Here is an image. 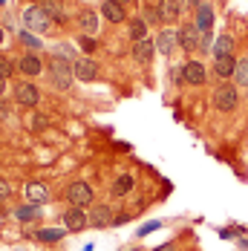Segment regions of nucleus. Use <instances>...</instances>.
I'll use <instances>...</instances> for the list:
<instances>
[{
	"label": "nucleus",
	"mask_w": 248,
	"mask_h": 251,
	"mask_svg": "<svg viewBox=\"0 0 248 251\" xmlns=\"http://www.w3.org/2000/svg\"><path fill=\"white\" fill-rule=\"evenodd\" d=\"M47 70H50V81H52L55 90H70L73 87L75 73H73V64L67 58H52Z\"/></svg>",
	"instance_id": "nucleus-1"
},
{
	"label": "nucleus",
	"mask_w": 248,
	"mask_h": 251,
	"mask_svg": "<svg viewBox=\"0 0 248 251\" xmlns=\"http://www.w3.org/2000/svg\"><path fill=\"white\" fill-rule=\"evenodd\" d=\"M214 107L220 110V113H231V110H237V104H240V87L237 84H231V81H223L217 90H214Z\"/></svg>",
	"instance_id": "nucleus-2"
},
{
	"label": "nucleus",
	"mask_w": 248,
	"mask_h": 251,
	"mask_svg": "<svg viewBox=\"0 0 248 251\" xmlns=\"http://www.w3.org/2000/svg\"><path fill=\"white\" fill-rule=\"evenodd\" d=\"M93 200H96V194H93V185H90V182H84V179L70 182V188H67V202H70L73 208H87V205H93Z\"/></svg>",
	"instance_id": "nucleus-3"
},
{
	"label": "nucleus",
	"mask_w": 248,
	"mask_h": 251,
	"mask_svg": "<svg viewBox=\"0 0 248 251\" xmlns=\"http://www.w3.org/2000/svg\"><path fill=\"white\" fill-rule=\"evenodd\" d=\"M21 21H24V26H26V32H47L50 29V15L44 12V6H26L24 9V15H21Z\"/></svg>",
	"instance_id": "nucleus-4"
},
{
	"label": "nucleus",
	"mask_w": 248,
	"mask_h": 251,
	"mask_svg": "<svg viewBox=\"0 0 248 251\" xmlns=\"http://www.w3.org/2000/svg\"><path fill=\"white\" fill-rule=\"evenodd\" d=\"M64 228L67 231H84V228H90V214L84 211V208H67L64 211Z\"/></svg>",
	"instance_id": "nucleus-5"
},
{
	"label": "nucleus",
	"mask_w": 248,
	"mask_h": 251,
	"mask_svg": "<svg viewBox=\"0 0 248 251\" xmlns=\"http://www.w3.org/2000/svg\"><path fill=\"white\" fill-rule=\"evenodd\" d=\"M199 41H202V32H199L194 24H182L179 26V47L188 52L199 50Z\"/></svg>",
	"instance_id": "nucleus-6"
},
{
	"label": "nucleus",
	"mask_w": 248,
	"mask_h": 251,
	"mask_svg": "<svg viewBox=\"0 0 248 251\" xmlns=\"http://www.w3.org/2000/svg\"><path fill=\"white\" fill-rule=\"evenodd\" d=\"M15 99L21 107H38V101H41V90L35 87V84H18L15 87Z\"/></svg>",
	"instance_id": "nucleus-7"
},
{
	"label": "nucleus",
	"mask_w": 248,
	"mask_h": 251,
	"mask_svg": "<svg viewBox=\"0 0 248 251\" xmlns=\"http://www.w3.org/2000/svg\"><path fill=\"white\" fill-rule=\"evenodd\" d=\"M67 234V228H38L32 223H26V237H35V240H41V243H58L61 237Z\"/></svg>",
	"instance_id": "nucleus-8"
},
{
	"label": "nucleus",
	"mask_w": 248,
	"mask_h": 251,
	"mask_svg": "<svg viewBox=\"0 0 248 251\" xmlns=\"http://www.w3.org/2000/svg\"><path fill=\"white\" fill-rule=\"evenodd\" d=\"M73 73L78 81H96V75H99V64L93 61V58H78L73 64Z\"/></svg>",
	"instance_id": "nucleus-9"
},
{
	"label": "nucleus",
	"mask_w": 248,
	"mask_h": 251,
	"mask_svg": "<svg viewBox=\"0 0 248 251\" xmlns=\"http://www.w3.org/2000/svg\"><path fill=\"white\" fill-rule=\"evenodd\" d=\"M205 78H208V70H205L202 61H188V64H185V84H191V87H202Z\"/></svg>",
	"instance_id": "nucleus-10"
},
{
	"label": "nucleus",
	"mask_w": 248,
	"mask_h": 251,
	"mask_svg": "<svg viewBox=\"0 0 248 251\" xmlns=\"http://www.w3.org/2000/svg\"><path fill=\"white\" fill-rule=\"evenodd\" d=\"M176 44H179V29H171V26L162 29L159 38H156V50H159V55H171Z\"/></svg>",
	"instance_id": "nucleus-11"
},
{
	"label": "nucleus",
	"mask_w": 248,
	"mask_h": 251,
	"mask_svg": "<svg viewBox=\"0 0 248 251\" xmlns=\"http://www.w3.org/2000/svg\"><path fill=\"white\" fill-rule=\"evenodd\" d=\"M101 15H104L110 24H124V21H127V9H124L119 0H104V3H101Z\"/></svg>",
	"instance_id": "nucleus-12"
},
{
	"label": "nucleus",
	"mask_w": 248,
	"mask_h": 251,
	"mask_svg": "<svg viewBox=\"0 0 248 251\" xmlns=\"http://www.w3.org/2000/svg\"><path fill=\"white\" fill-rule=\"evenodd\" d=\"M194 26H197L202 35H205V32H211V26H214V6H211V3H202V6H197Z\"/></svg>",
	"instance_id": "nucleus-13"
},
{
	"label": "nucleus",
	"mask_w": 248,
	"mask_h": 251,
	"mask_svg": "<svg viewBox=\"0 0 248 251\" xmlns=\"http://www.w3.org/2000/svg\"><path fill=\"white\" fill-rule=\"evenodd\" d=\"M90 226L93 228H110L113 226V205H96L90 214Z\"/></svg>",
	"instance_id": "nucleus-14"
},
{
	"label": "nucleus",
	"mask_w": 248,
	"mask_h": 251,
	"mask_svg": "<svg viewBox=\"0 0 248 251\" xmlns=\"http://www.w3.org/2000/svg\"><path fill=\"white\" fill-rule=\"evenodd\" d=\"M214 73H217L220 81L234 78V73H237V58H234V55H223V58H217V61H214Z\"/></svg>",
	"instance_id": "nucleus-15"
},
{
	"label": "nucleus",
	"mask_w": 248,
	"mask_h": 251,
	"mask_svg": "<svg viewBox=\"0 0 248 251\" xmlns=\"http://www.w3.org/2000/svg\"><path fill=\"white\" fill-rule=\"evenodd\" d=\"M156 52H159V50H156V41H150V38L139 41V44H133V58H136L139 64H150Z\"/></svg>",
	"instance_id": "nucleus-16"
},
{
	"label": "nucleus",
	"mask_w": 248,
	"mask_h": 251,
	"mask_svg": "<svg viewBox=\"0 0 248 251\" xmlns=\"http://www.w3.org/2000/svg\"><path fill=\"white\" fill-rule=\"evenodd\" d=\"M18 70H21L24 75H38V73L44 70V61H41V58H38L35 52H26L24 58L18 61Z\"/></svg>",
	"instance_id": "nucleus-17"
},
{
	"label": "nucleus",
	"mask_w": 248,
	"mask_h": 251,
	"mask_svg": "<svg viewBox=\"0 0 248 251\" xmlns=\"http://www.w3.org/2000/svg\"><path fill=\"white\" fill-rule=\"evenodd\" d=\"M159 15H162V24H176L182 15V6L176 0H159Z\"/></svg>",
	"instance_id": "nucleus-18"
},
{
	"label": "nucleus",
	"mask_w": 248,
	"mask_h": 251,
	"mask_svg": "<svg viewBox=\"0 0 248 251\" xmlns=\"http://www.w3.org/2000/svg\"><path fill=\"white\" fill-rule=\"evenodd\" d=\"M26 197H29V202H35V205H44V202L50 200V191H47L44 182H26Z\"/></svg>",
	"instance_id": "nucleus-19"
},
{
	"label": "nucleus",
	"mask_w": 248,
	"mask_h": 251,
	"mask_svg": "<svg viewBox=\"0 0 248 251\" xmlns=\"http://www.w3.org/2000/svg\"><path fill=\"white\" fill-rule=\"evenodd\" d=\"M133 188H136V179H133V174H122L116 182H113V188H110V191H113V197H127Z\"/></svg>",
	"instance_id": "nucleus-20"
},
{
	"label": "nucleus",
	"mask_w": 248,
	"mask_h": 251,
	"mask_svg": "<svg viewBox=\"0 0 248 251\" xmlns=\"http://www.w3.org/2000/svg\"><path fill=\"white\" fill-rule=\"evenodd\" d=\"M78 24H81V29H84L87 35H93V32L99 29V15H96L93 9H84V12L78 15Z\"/></svg>",
	"instance_id": "nucleus-21"
},
{
	"label": "nucleus",
	"mask_w": 248,
	"mask_h": 251,
	"mask_svg": "<svg viewBox=\"0 0 248 251\" xmlns=\"http://www.w3.org/2000/svg\"><path fill=\"white\" fill-rule=\"evenodd\" d=\"M38 217H41V205H35V202H29L24 208H15V220H21V223H32Z\"/></svg>",
	"instance_id": "nucleus-22"
},
{
	"label": "nucleus",
	"mask_w": 248,
	"mask_h": 251,
	"mask_svg": "<svg viewBox=\"0 0 248 251\" xmlns=\"http://www.w3.org/2000/svg\"><path fill=\"white\" fill-rule=\"evenodd\" d=\"M41 6H44V12L50 15L52 21H64V15H67L64 0H41Z\"/></svg>",
	"instance_id": "nucleus-23"
},
{
	"label": "nucleus",
	"mask_w": 248,
	"mask_h": 251,
	"mask_svg": "<svg viewBox=\"0 0 248 251\" xmlns=\"http://www.w3.org/2000/svg\"><path fill=\"white\" fill-rule=\"evenodd\" d=\"M130 38H133L136 44L148 38V21H145V18H130Z\"/></svg>",
	"instance_id": "nucleus-24"
},
{
	"label": "nucleus",
	"mask_w": 248,
	"mask_h": 251,
	"mask_svg": "<svg viewBox=\"0 0 248 251\" xmlns=\"http://www.w3.org/2000/svg\"><path fill=\"white\" fill-rule=\"evenodd\" d=\"M231 50H234V38L231 35H220L217 41H214V58H223V55H231Z\"/></svg>",
	"instance_id": "nucleus-25"
},
{
	"label": "nucleus",
	"mask_w": 248,
	"mask_h": 251,
	"mask_svg": "<svg viewBox=\"0 0 248 251\" xmlns=\"http://www.w3.org/2000/svg\"><path fill=\"white\" fill-rule=\"evenodd\" d=\"M18 38H21V44H24L29 52H35V50H41L44 44H41V38L38 35H32V32H18Z\"/></svg>",
	"instance_id": "nucleus-26"
},
{
	"label": "nucleus",
	"mask_w": 248,
	"mask_h": 251,
	"mask_svg": "<svg viewBox=\"0 0 248 251\" xmlns=\"http://www.w3.org/2000/svg\"><path fill=\"white\" fill-rule=\"evenodd\" d=\"M234 78H237V84L240 87H248V61L243 58V61H237V73H234Z\"/></svg>",
	"instance_id": "nucleus-27"
},
{
	"label": "nucleus",
	"mask_w": 248,
	"mask_h": 251,
	"mask_svg": "<svg viewBox=\"0 0 248 251\" xmlns=\"http://www.w3.org/2000/svg\"><path fill=\"white\" fill-rule=\"evenodd\" d=\"M75 44H78V50H81V52H96V47H99L90 35H78V41H75Z\"/></svg>",
	"instance_id": "nucleus-28"
},
{
	"label": "nucleus",
	"mask_w": 248,
	"mask_h": 251,
	"mask_svg": "<svg viewBox=\"0 0 248 251\" xmlns=\"http://www.w3.org/2000/svg\"><path fill=\"white\" fill-rule=\"evenodd\" d=\"M142 18H145L148 24H162V15H159V6H153V3H150L148 9H145V15H142Z\"/></svg>",
	"instance_id": "nucleus-29"
},
{
	"label": "nucleus",
	"mask_w": 248,
	"mask_h": 251,
	"mask_svg": "<svg viewBox=\"0 0 248 251\" xmlns=\"http://www.w3.org/2000/svg\"><path fill=\"white\" fill-rule=\"evenodd\" d=\"M171 81H174L176 87H182V84H185V64H176L174 70H171Z\"/></svg>",
	"instance_id": "nucleus-30"
},
{
	"label": "nucleus",
	"mask_w": 248,
	"mask_h": 251,
	"mask_svg": "<svg viewBox=\"0 0 248 251\" xmlns=\"http://www.w3.org/2000/svg\"><path fill=\"white\" fill-rule=\"evenodd\" d=\"M12 73H15V64H12L9 58H3V55H0V78H9Z\"/></svg>",
	"instance_id": "nucleus-31"
},
{
	"label": "nucleus",
	"mask_w": 248,
	"mask_h": 251,
	"mask_svg": "<svg viewBox=\"0 0 248 251\" xmlns=\"http://www.w3.org/2000/svg\"><path fill=\"white\" fill-rule=\"evenodd\" d=\"M214 50V35L211 32H205L202 35V41H199V52H211Z\"/></svg>",
	"instance_id": "nucleus-32"
},
{
	"label": "nucleus",
	"mask_w": 248,
	"mask_h": 251,
	"mask_svg": "<svg viewBox=\"0 0 248 251\" xmlns=\"http://www.w3.org/2000/svg\"><path fill=\"white\" fill-rule=\"evenodd\" d=\"M156 228H162V220H153V223H145V226L139 228L136 234H139V237H148L150 231H156Z\"/></svg>",
	"instance_id": "nucleus-33"
},
{
	"label": "nucleus",
	"mask_w": 248,
	"mask_h": 251,
	"mask_svg": "<svg viewBox=\"0 0 248 251\" xmlns=\"http://www.w3.org/2000/svg\"><path fill=\"white\" fill-rule=\"evenodd\" d=\"M9 197H12V185L0 176V202H9Z\"/></svg>",
	"instance_id": "nucleus-34"
},
{
	"label": "nucleus",
	"mask_w": 248,
	"mask_h": 251,
	"mask_svg": "<svg viewBox=\"0 0 248 251\" xmlns=\"http://www.w3.org/2000/svg\"><path fill=\"white\" fill-rule=\"evenodd\" d=\"M220 237H223V240H234L237 234H234V228H220Z\"/></svg>",
	"instance_id": "nucleus-35"
},
{
	"label": "nucleus",
	"mask_w": 248,
	"mask_h": 251,
	"mask_svg": "<svg viewBox=\"0 0 248 251\" xmlns=\"http://www.w3.org/2000/svg\"><path fill=\"white\" fill-rule=\"evenodd\" d=\"M150 251H176V243H162V246H156V249Z\"/></svg>",
	"instance_id": "nucleus-36"
},
{
	"label": "nucleus",
	"mask_w": 248,
	"mask_h": 251,
	"mask_svg": "<svg viewBox=\"0 0 248 251\" xmlns=\"http://www.w3.org/2000/svg\"><path fill=\"white\" fill-rule=\"evenodd\" d=\"M44 125H47V119H44V116H35V122H32V127L38 130V127H44Z\"/></svg>",
	"instance_id": "nucleus-37"
},
{
	"label": "nucleus",
	"mask_w": 248,
	"mask_h": 251,
	"mask_svg": "<svg viewBox=\"0 0 248 251\" xmlns=\"http://www.w3.org/2000/svg\"><path fill=\"white\" fill-rule=\"evenodd\" d=\"M6 93V78H0V96Z\"/></svg>",
	"instance_id": "nucleus-38"
},
{
	"label": "nucleus",
	"mask_w": 248,
	"mask_h": 251,
	"mask_svg": "<svg viewBox=\"0 0 248 251\" xmlns=\"http://www.w3.org/2000/svg\"><path fill=\"white\" fill-rule=\"evenodd\" d=\"M127 251H145V249H139V246H133V249H127Z\"/></svg>",
	"instance_id": "nucleus-39"
},
{
	"label": "nucleus",
	"mask_w": 248,
	"mask_h": 251,
	"mask_svg": "<svg viewBox=\"0 0 248 251\" xmlns=\"http://www.w3.org/2000/svg\"><path fill=\"white\" fill-rule=\"evenodd\" d=\"M0 47H3V26H0Z\"/></svg>",
	"instance_id": "nucleus-40"
},
{
	"label": "nucleus",
	"mask_w": 248,
	"mask_h": 251,
	"mask_svg": "<svg viewBox=\"0 0 248 251\" xmlns=\"http://www.w3.org/2000/svg\"><path fill=\"white\" fill-rule=\"evenodd\" d=\"M119 3H122V6H127V3H133V0H119Z\"/></svg>",
	"instance_id": "nucleus-41"
},
{
	"label": "nucleus",
	"mask_w": 248,
	"mask_h": 251,
	"mask_svg": "<svg viewBox=\"0 0 248 251\" xmlns=\"http://www.w3.org/2000/svg\"><path fill=\"white\" fill-rule=\"evenodd\" d=\"M176 3H179V6H185V3H188V0H176Z\"/></svg>",
	"instance_id": "nucleus-42"
},
{
	"label": "nucleus",
	"mask_w": 248,
	"mask_h": 251,
	"mask_svg": "<svg viewBox=\"0 0 248 251\" xmlns=\"http://www.w3.org/2000/svg\"><path fill=\"white\" fill-rule=\"evenodd\" d=\"M81 251H93V246H87V249H81Z\"/></svg>",
	"instance_id": "nucleus-43"
},
{
	"label": "nucleus",
	"mask_w": 248,
	"mask_h": 251,
	"mask_svg": "<svg viewBox=\"0 0 248 251\" xmlns=\"http://www.w3.org/2000/svg\"><path fill=\"white\" fill-rule=\"evenodd\" d=\"M6 3H9V0H0V6H6Z\"/></svg>",
	"instance_id": "nucleus-44"
},
{
	"label": "nucleus",
	"mask_w": 248,
	"mask_h": 251,
	"mask_svg": "<svg viewBox=\"0 0 248 251\" xmlns=\"http://www.w3.org/2000/svg\"><path fill=\"white\" fill-rule=\"evenodd\" d=\"M246 61H248V55H246Z\"/></svg>",
	"instance_id": "nucleus-45"
}]
</instances>
